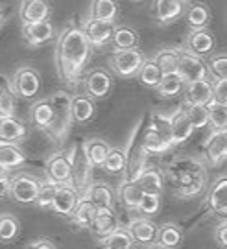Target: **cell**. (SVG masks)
Segmentation results:
<instances>
[{
	"label": "cell",
	"mask_w": 227,
	"mask_h": 249,
	"mask_svg": "<svg viewBox=\"0 0 227 249\" xmlns=\"http://www.w3.org/2000/svg\"><path fill=\"white\" fill-rule=\"evenodd\" d=\"M113 45L116 46V50H137V46H139V34L130 26L114 28Z\"/></svg>",
	"instance_id": "obj_34"
},
{
	"label": "cell",
	"mask_w": 227,
	"mask_h": 249,
	"mask_svg": "<svg viewBox=\"0 0 227 249\" xmlns=\"http://www.w3.org/2000/svg\"><path fill=\"white\" fill-rule=\"evenodd\" d=\"M19 13H20V18L24 24H35V22L48 20L50 6L44 0H26L20 4Z\"/></svg>",
	"instance_id": "obj_20"
},
{
	"label": "cell",
	"mask_w": 227,
	"mask_h": 249,
	"mask_svg": "<svg viewBox=\"0 0 227 249\" xmlns=\"http://www.w3.org/2000/svg\"><path fill=\"white\" fill-rule=\"evenodd\" d=\"M2 179H9V172H8L6 166H2V164H0V181H2Z\"/></svg>",
	"instance_id": "obj_53"
},
{
	"label": "cell",
	"mask_w": 227,
	"mask_h": 249,
	"mask_svg": "<svg viewBox=\"0 0 227 249\" xmlns=\"http://www.w3.org/2000/svg\"><path fill=\"white\" fill-rule=\"evenodd\" d=\"M192 133L194 125L187 115V109H177L175 115L170 116V144L177 146V144L187 142Z\"/></svg>",
	"instance_id": "obj_11"
},
{
	"label": "cell",
	"mask_w": 227,
	"mask_h": 249,
	"mask_svg": "<svg viewBox=\"0 0 227 249\" xmlns=\"http://www.w3.org/2000/svg\"><path fill=\"white\" fill-rule=\"evenodd\" d=\"M70 162H72V185L78 188V190H85L87 192L91 183V170H93V164L89 162L87 155L83 148H76V153L70 155Z\"/></svg>",
	"instance_id": "obj_9"
},
{
	"label": "cell",
	"mask_w": 227,
	"mask_h": 249,
	"mask_svg": "<svg viewBox=\"0 0 227 249\" xmlns=\"http://www.w3.org/2000/svg\"><path fill=\"white\" fill-rule=\"evenodd\" d=\"M2 18H4V13H2V11H0V24H2Z\"/></svg>",
	"instance_id": "obj_55"
},
{
	"label": "cell",
	"mask_w": 227,
	"mask_h": 249,
	"mask_svg": "<svg viewBox=\"0 0 227 249\" xmlns=\"http://www.w3.org/2000/svg\"><path fill=\"white\" fill-rule=\"evenodd\" d=\"M111 69L120 78H133L137 76L144 63V57L139 50H116L109 57Z\"/></svg>",
	"instance_id": "obj_5"
},
{
	"label": "cell",
	"mask_w": 227,
	"mask_h": 249,
	"mask_svg": "<svg viewBox=\"0 0 227 249\" xmlns=\"http://www.w3.org/2000/svg\"><path fill=\"white\" fill-rule=\"evenodd\" d=\"M148 249H166V248L159 246V244H151V246H148Z\"/></svg>",
	"instance_id": "obj_54"
},
{
	"label": "cell",
	"mask_w": 227,
	"mask_h": 249,
	"mask_svg": "<svg viewBox=\"0 0 227 249\" xmlns=\"http://www.w3.org/2000/svg\"><path fill=\"white\" fill-rule=\"evenodd\" d=\"M179 55H181V50L165 48L155 55L153 61L157 63V67L163 71V74H174V72H177V67H179Z\"/></svg>",
	"instance_id": "obj_40"
},
{
	"label": "cell",
	"mask_w": 227,
	"mask_h": 249,
	"mask_svg": "<svg viewBox=\"0 0 227 249\" xmlns=\"http://www.w3.org/2000/svg\"><path fill=\"white\" fill-rule=\"evenodd\" d=\"M9 196V179H2L0 181V201Z\"/></svg>",
	"instance_id": "obj_51"
},
{
	"label": "cell",
	"mask_w": 227,
	"mask_h": 249,
	"mask_svg": "<svg viewBox=\"0 0 227 249\" xmlns=\"http://www.w3.org/2000/svg\"><path fill=\"white\" fill-rule=\"evenodd\" d=\"M50 98L52 104V124L46 129V135L61 142L70 133V125L74 122L72 118V96L67 90H56Z\"/></svg>",
	"instance_id": "obj_3"
},
{
	"label": "cell",
	"mask_w": 227,
	"mask_h": 249,
	"mask_svg": "<svg viewBox=\"0 0 227 249\" xmlns=\"http://www.w3.org/2000/svg\"><path fill=\"white\" fill-rule=\"evenodd\" d=\"M212 102L227 106V80H218L212 83Z\"/></svg>",
	"instance_id": "obj_49"
},
{
	"label": "cell",
	"mask_w": 227,
	"mask_h": 249,
	"mask_svg": "<svg viewBox=\"0 0 227 249\" xmlns=\"http://www.w3.org/2000/svg\"><path fill=\"white\" fill-rule=\"evenodd\" d=\"M93 46L83 34V28H65L56 45V69L59 80L65 83H76L85 71Z\"/></svg>",
	"instance_id": "obj_1"
},
{
	"label": "cell",
	"mask_w": 227,
	"mask_h": 249,
	"mask_svg": "<svg viewBox=\"0 0 227 249\" xmlns=\"http://www.w3.org/2000/svg\"><path fill=\"white\" fill-rule=\"evenodd\" d=\"M39 188H41V183L28 174H19L13 179H9V196L17 203H37Z\"/></svg>",
	"instance_id": "obj_4"
},
{
	"label": "cell",
	"mask_w": 227,
	"mask_h": 249,
	"mask_svg": "<svg viewBox=\"0 0 227 249\" xmlns=\"http://www.w3.org/2000/svg\"><path fill=\"white\" fill-rule=\"evenodd\" d=\"M159 207H161V197L153 196V194H144L137 211H140L144 216H153V214H157Z\"/></svg>",
	"instance_id": "obj_48"
},
{
	"label": "cell",
	"mask_w": 227,
	"mask_h": 249,
	"mask_svg": "<svg viewBox=\"0 0 227 249\" xmlns=\"http://www.w3.org/2000/svg\"><path fill=\"white\" fill-rule=\"evenodd\" d=\"M46 178L56 185L72 183V162L67 153H56L46 162Z\"/></svg>",
	"instance_id": "obj_8"
},
{
	"label": "cell",
	"mask_w": 227,
	"mask_h": 249,
	"mask_svg": "<svg viewBox=\"0 0 227 249\" xmlns=\"http://www.w3.org/2000/svg\"><path fill=\"white\" fill-rule=\"evenodd\" d=\"M98 209L96 205L93 203L89 197H81L79 199L78 207H76V211H74V214H72V220L78 223V225H81V227H91L93 225V222L96 220L98 216Z\"/></svg>",
	"instance_id": "obj_30"
},
{
	"label": "cell",
	"mask_w": 227,
	"mask_h": 249,
	"mask_svg": "<svg viewBox=\"0 0 227 249\" xmlns=\"http://www.w3.org/2000/svg\"><path fill=\"white\" fill-rule=\"evenodd\" d=\"M142 190L139 188V185L135 181H126L118 188V197L128 209H139V203L142 199Z\"/></svg>",
	"instance_id": "obj_39"
},
{
	"label": "cell",
	"mask_w": 227,
	"mask_h": 249,
	"mask_svg": "<svg viewBox=\"0 0 227 249\" xmlns=\"http://www.w3.org/2000/svg\"><path fill=\"white\" fill-rule=\"evenodd\" d=\"M20 223L13 214H0V242H11L17 238Z\"/></svg>",
	"instance_id": "obj_43"
},
{
	"label": "cell",
	"mask_w": 227,
	"mask_h": 249,
	"mask_svg": "<svg viewBox=\"0 0 227 249\" xmlns=\"http://www.w3.org/2000/svg\"><path fill=\"white\" fill-rule=\"evenodd\" d=\"M139 188L142 190V194H153V196H161L163 187H165V176L163 172H159L157 168H146L140 170L137 174V178L133 179Z\"/></svg>",
	"instance_id": "obj_18"
},
{
	"label": "cell",
	"mask_w": 227,
	"mask_h": 249,
	"mask_svg": "<svg viewBox=\"0 0 227 249\" xmlns=\"http://www.w3.org/2000/svg\"><path fill=\"white\" fill-rule=\"evenodd\" d=\"M83 34L87 37L91 46H104L109 41H113L114 24L113 22H102V20H95L89 18L83 26Z\"/></svg>",
	"instance_id": "obj_13"
},
{
	"label": "cell",
	"mask_w": 227,
	"mask_h": 249,
	"mask_svg": "<svg viewBox=\"0 0 227 249\" xmlns=\"http://www.w3.org/2000/svg\"><path fill=\"white\" fill-rule=\"evenodd\" d=\"M85 197H89L100 211H113L114 194H113V190H111V187H107L105 183L91 185L89 190L85 192Z\"/></svg>",
	"instance_id": "obj_24"
},
{
	"label": "cell",
	"mask_w": 227,
	"mask_h": 249,
	"mask_svg": "<svg viewBox=\"0 0 227 249\" xmlns=\"http://www.w3.org/2000/svg\"><path fill=\"white\" fill-rule=\"evenodd\" d=\"M209 71L214 78L218 80H227V53L214 55L209 61Z\"/></svg>",
	"instance_id": "obj_47"
},
{
	"label": "cell",
	"mask_w": 227,
	"mask_h": 249,
	"mask_svg": "<svg viewBox=\"0 0 227 249\" xmlns=\"http://www.w3.org/2000/svg\"><path fill=\"white\" fill-rule=\"evenodd\" d=\"M142 146H144V151H148V153H165V151L172 148V144L168 142L153 125L146 127L144 139H142Z\"/></svg>",
	"instance_id": "obj_33"
},
{
	"label": "cell",
	"mask_w": 227,
	"mask_h": 249,
	"mask_svg": "<svg viewBox=\"0 0 227 249\" xmlns=\"http://www.w3.org/2000/svg\"><path fill=\"white\" fill-rule=\"evenodd\" d=\"M22 36H24L30 46H41L54 37V24L50 20L35 22V24H24L22 26Z\"/></svg>",
	"instance_id": "obj_21"
},
{
	"label": "cell",
	"mask_w": 227,
	"mask_h": 249,
	"mask_svg": "<svg viewBox=\"0 0 227 249\" xmlns=\"http://www.w3.org/2000/svg\"><path fill=\"white\" fill-rule=\"evenodd\" d=\"M163 71L157 67V63L153 61V59H144L142 63V67H140L139 74H137V78L142 85H146V87H151V89H157V85L161 83L163 80Z\"/></svg>",
	"instance_id": "obj_35"
},
{
	"label": "cell",
	"mask_w": 227,
	"mask_h": 249,
	"mask_svg": "<svg viewBox=\"0 0 227 249\" xmlns=\"http://www.w3.org/2000/svg\"><path fill=\"white\" fill-rule=\"evenodd\" d=\"M214 238H216L220 248L227 249V220L226 222H222L218 227H216V231H214Z\"/></svg>",
	"instance_id": "obj_50"
},
{
	"label": "cell",
	"mask_w": 227,
	"mask_h": 249,
	"mask_svg": "<svg viewBox=\"0 0 227 249\" xmlns=\"http://www.w3.org/2000/svg\"><path fill=\"white\" fill-rule=\"evenodd\" d=\"M185 109H187V115H189V118H190L194 129L209 125V111H207V107H203V106H187Z\"/></svg>",
	"instance_id": "obj_45"
},
{
	"label": "cell",
	"mask_w": 227,
	"mask_h": 249,
	"mask_svg": "<svg viewBox=\"0 0 227 249\" xmlns=\"http://www.w3.org/2000/svg\"><path fill=\"white\" fill-rule=\"evenodd\" d=\"M113 89V78L109 72L96 69L85 78V90L91 98H105Z\"/></svg>",
	"instance_id": "obj_14"
},
{
	"label": "cell",
	"mask_w": 227,
	"mask_h": 249,
	"mask_svg": "<svg viewBox=\"0 0 227 249\" xmlns=\"http://www.w3.org/2000/svg\"><path fill=\"white\" fill-rule=\"evenodd\" d=\"M185 100L187 106L207 107L212 102V83L209 80H201L185 85Z\"/></svg>",
	"instance_id": "obj_17"
},
{
	"label": "cell",
	"mask_w": 227,
	"mask_h": 249,
	"mask_svg": "<svg viewBox=\"0 0 227 249\" xmlns=\"http://www.w3.org/2000/svg\"><path fill=\"white\" fill-rule=\"evenodd\" d=\"M95 111H96V107H95V102L89 94L72 96V118H74V122L85 124L95 116Z\"/></svg>",
	"instance_id": "obj_27"
},
{
	"label": "cell",
	"mask_w": 227,
	"mask_h": 249,
	"mask_svg": "<svg viewBox=\"0 0 227 249\" xmlns=\"http://www.w3.org/2000/svg\"><path fill=\"white\" fill-rule=\"evenodd\" d=\"M24 153L19 150L15 144L0 142V164L6 168H17L20 164H24Z\"/></svg>",
	"instance_id": "obj_37"
},
{
	"label": "cell",
	"mask_w": 227,
	"mask_h": 249,
	"mask_svg": "<svg viewBox=\"0 0 227 249\" xmlns=\"http://www.w3.org/2000/svg\"><path fill=\"white\" fill-rule=\"evenodd\" d=\"M126 166H128V153L122 148H111L102 168H105V172L109 174H120L126 170Z\"/></svg>",
	"instance_id": "obj_41"
},
{
	"label": "cell",
	"mask_w": 227,
	"mask_h": 249,
	"mask_svg": "<svg viewBox=\"0 0 227 249\" xmlns=\"http://www.w3.org/2000/svg\"><path fill=\"white\" fill-rule=\"evenodd\" d=\"M81 148H83L89 162L93 166H104L105 159H107V153L111 150V146L105 141H102V139H89V141L81 144Z\"/></svg>",
	"instance_id": "obj_28"
},
{
	"label": "cell",
	"mask_w": 227,
	"mask_h": 249,
	"mask_svg": "<svg viewBox=\"0 0 227 249\" xmlns=\"http://www.w3.org/2000/svg\"><path fill=\"white\" fill-rule=\"evenodd\" d=\"M177 74L181 76V80L185 81V85H189V83H194V81L207 80L209 69H207V63L203 61L201 57L192 55V53H189L187 50H181Z\"/></svg>",
	"instance_id": "obj_6"
},
{
	"label": "cell",
	"mask_w": 227,
	"mask_h": 249,
	"mask_svg": "<svg viewBox=\"0 0 227 249\" xmlns=\"http://www.w3.org/2000/svg\"><path fill=\"white\" fill-rule=\"evenodd\" d=\"M79 199H81V194L72 183L70 185H59L57 192H56L52 209L61 216H72L76 207H78Z\"/></svg>",
	"instance_id": "obj_10"
},
{
	"label": "cell",
	"mask_w": 227,
	"mask_h": 249,
	"mask_svg": "<svg viewBox=\"0 0 227 249\" xmlns=\"http://www.w3.org/2000/svg\"><path fill=\"white\" fill-rule=\"evenodd\" d=\"M28 135L26 125L22 124L15 116H8V118H0V142L15 144L24 141Z\"/></svg>",
	"instance_id": "obj_23"
},
{
	"label": "cell",
	"mask_w": 227,
	"mask_h": 249,
	"mask_svg": "<svg viewBox=\"0 0 227 249\" xmlns=\"http://www.w3.org/2000/svg\"><path fill=\"white\" fill-rule=\"evenodd\" d=\"M203 153L214 166L227 160V131H212L203 142Z\"/></svg>",
	"instance_id": "obj_12"
},
{
	"label": "cell",
	"mask_w": 227,
	"mask_h": 249,
	"mask_svg": "<svg viewBox=\"0 0 227 249\" xmlns=\"http://www.w3.org/2000/svg\"><path fill=\"white\" fill-rule=\"evenodd\" d=\"M181 90H185V81L181 80V76L177 72H174V74H165L161 83L157 85L159 96H163V98L177 96Z\"/></svg>",
	"instance_id": "obj_38"
},
{
	"label": "cell",
	"mask_w": 227,
	"mask_h": 249,
	"mask_svg": "<svg viewBox=\"0 0 227 249\" xmlns=\"http://www.w3.org/2000/svg\"><path fill=\"white\" fill-rule=\"evenodd\" d=\"M133 244L135 242L128 229H116L107 238H104V249H131Z\"/></svg>",
	"instance_id": "obj_44"
},
{
	"label": "cell",
	"mask_w": 227,
	"mask_h": 249,
	"mask_svg": "<svg viewBox=\"0 0 227 249\" xmlns=\"http://www.w3.org/2000/svg\"><path fill=\"white\" fill-rule=\"evenodd\" d=\"M118 13V4L113 0H95L91 8V18L102 22H113Z\"/></svg>",
	"instance_id": "obj_36"
},
{
	"label": "cell",
	"mask_w": 227,
	"mask_h": 249,
	"mask_svg": "<svg viewBox=\"0 0 227 249\" xmlns=\"http://www.w3.org/2000/svg\"><path fill=\"white\" fill-rule=\"evenodd\" d=\"M130 234L133 242H139L142 246L157 244V231L159 227L148 218H135L130 223Z\"/></svg>",
	"instance_id": "obj_15"
},
{
	"label": "cell",
	"mask_w": 227,
	"mask_h": 249,
	"mask_svg": "<svg viewBox=\"0 0 227 249\" xmlns=\"http://www.w3.org/2000/svg\"><path fill=\"white\" fill-rule=\"evenodd\" d=\"M91 229L100 238H107L111 232L118 229V220H116L113 211H98L96 220L93 222Z\"/></svg>",
	"instance_id": "obj_29"
},
{
	"label": "cell",
	"mask_w": 227,
	"mask_h": 249,
	"mask_svg": "<svg viewBox=\"0 0 227 249\" xmlns=\"http://www.w3.org/2000/svg\"><path fill=\"white\" fill-rule=\"evenodd\" d=\"M30 249H56V246H54L50 240H39V242H35Z\"/></svg>",
	"instance_id": "obj_52"
},
{
	"label": "cell",
	"mask_w": 227,
	"mask_h": 249,
	"mask_svg": "<svg viewBox=\"0 0 227 249\" xmlns=\"http://www.w3.org/2000/svg\"><path fill=\"white\" fill-rule=\"evenodd\" d=\"M30 120L37 129H43L46 133V129L52 124V104L50 98H43L39 102H35L32 109H30Z\"/></svg>",
	"instance_id": "obj_25"
},
{
	"label": "cell",
	"mask_w": 227,
	"mask_h": 249,
	"mask_svg": "<svg viewBox=\"0 0 227 249\" xmlns=\"http://www.w3.org/2000/svg\"><path fill=\"white\" fill-rule=\"evenodd\" d=\"M15 94L20 98H34L35 94H39L41 90V78L35 69L32 67H22L15 72L13 80H11Z\"/></svg>",
	"instance_id": "obj_7"
},
{
	"label": "cell",
	"mask_w": 227,
	"mask_h": 249,
	"mask_svg": "<svg viewBox=\"0 0 227 249\" xmlns=\"http://www.w3.org/2000/svg\"><path fill=\"white\" fill-rule=\"evenodd\" d=\"M15 116V90L6 74H0V118Z\"/></svg>",
	"instance_id": "obj_26"
},
{
	"label": "cell",
	"mask_w": 227,
	"mask_h": 249,
	"mask_svg": "<svg viewBox=\"0 0 227 249\" xmlns=\"http://www.w3.org/2000/svg\"><path fill=\"white\" fill-rule=\"evenodd\" d=\"M57 188L59 185H56V183H43L41 188H39V196H37V205L39 207H44V209H48V207H52L54 205V199H56V192H57Z\"/></svg>",
	"instance_id": "obj_46"
},
{
	"label": "cell",
	"mask_w": 227,
	"mask_h": 249,
	"mask_svg": "<svg viewBox=\"0 0 227 249\" xmlns=\"http://www.w3.org/2000/svg\"><path fill=\"white\" fill-rule=\"evenodd\" d=\"M209 111V125L212 131H227V106L210 102L207 106Z\"/></svg>",
	"instance_id": "obj_42"
},
{
	"label": "cell",
	"mask_w": 227,
	"mask_h": 249,
	"mask_svg": "<svg viewBox=\"0 0 227 249\" xmlns=\"http://www.w3.org/2000/svg\"><path fill=\"white\" fill-rule=\"evenodd\" d=\"M185 2L181 0H157L153 2V15L161 24H170L183 15Z\"/></svg>",
	"instance_id": "obj_22"
},
{
	"label": "cell",
	"mask_w": 227,
	"mask_h": 249,
	"mask_svg": "<svg viewBox=\"0 0 227 249\" xmlns=\"http://www.w3.org/2000/svg\"><path fill=\"white\" fill-rule=\"evenodd\" d=\"M214 37L209 30H194L187 37V52L192 53V55H209L214 50Z\"/></svg>",
	"instance_id": "obj_19"
},
{
	"label": "cell",
	"mask_w": 227,
	"mask_h": 249,
	"mask_svg": "<svg viewBox=\"0 0 227 249\" xmlns=\"http://www.w3.org/2000/svg\"><path fill=\"white\" fill-rule=\"evenodd\" d=\"M165 179L177 196L194 197L200 196L207 183V170L194 157H175L166 164Z\"/></svg>",
	"instance_id": "obj_2"
},
{
	"label": "cell",
	"mask_w": 227,
	"mask_h": 249,
	"mask_svg": "<svg viewBox=\"0 0 227 249\" xmlns=\"http://www.w3.org/2000/svg\"><path fill=\"white\" fill-rule=\"evenodd\" d=\"M183 242V232L175 223H163L157 231V244L166 249H175Z\"/></svg>",
	"instance_id": "obj_31"
},
{
	"label": "cell",
	"mask_w": 227,
	"mask_h": 249,
	"mask_svg": "<svg viewBox=\"0 0 227 249\" xmlns=\"http://www.w3.org/2000/svg\"><path fill=\"white\" fill-rule=\"evenodd\" d=\"M207 205L220 218H227V176L218 178L209 190Z\"/></svg>",
	"instance_id": "obj_16"
},
{
	"label": "cell",
	"mask_w": 227,
	"mask_h": 249,
	"mask_svg": "<svg viewBox=\"0 0 227 249\" xmlns=\"http://www.w3.org/2000/svg\"><path fill=\"white\" fill-rule=\"evenodd\" d=\"M210 20V11L207 4H201V2H196V4H190L189 9H187V22L189 26L194 30H205L207 24Z\"/></svg>",
	"instance_id": "obj_32"
}]
</instances>
